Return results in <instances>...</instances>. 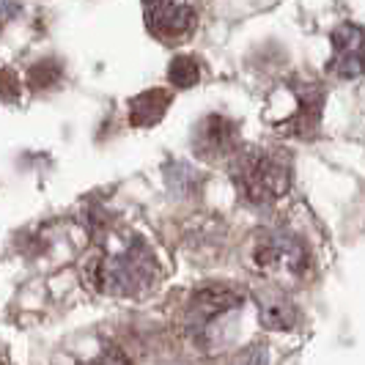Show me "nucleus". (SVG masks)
Instances as JSON below:
<instances>
[{"label":"nucleus","instance_id":"1","mask_svg":"<svg viewBox=\"0 0 365 365\" xmlns=\"http://www.w3.org/2000/svg\"><path fill=\"white\" fill-rule=\"evenodd\" d=\"M239 192L253 203H272L289 190V160L277 148H250L234 168Z\"/></svg>","mask_w":365,"mask_h":365},{"label":"nucleus","instance_id":"2","mask_svg":"<svg viewBox=\"0 0 365 365\" xmlns=\"http://www.w3.org/2000/svg\"><path fill=\"white\" fill-rule=\"evenodd\" d=\"M160 280V269L154 264V256L140 242L127 245L118 253H110L105 261H99V283L110 294L138 297L140 292L154 289Z\"/></svg>","mask_w":365,"mask_h":365},{"label":"nucleus","instance_id":"3","mask_svg":"<svg viewBox=\"0 0 365 365\" xmlns=\"http://www.w3.org/2000/svg\"><path fill=\"white\" fill-rule=\"evenodd\" d=\"M253 267L261 274L294 283L299 280L308 269V253L305 247L294 237L286 234H264L256 242V253H253Z\"/></svg>","mask_w":365,"mask_h":365},{"label":"nucleus","instance_id":"4","mask_svg":"<svg viewBox=\"0 0 365 365\" xmlns=\"http://www.w3.org/2000/svg\"><path fill=\"white\" fill-rule=\"evenodd\" d=\"M146 25L165 44H182L195 31V6L190 3H151L143 9Z\"/></svg>","mask_w":365,"mask_h":365},{"label":"nucleus","instance_id":"5","mask_svg":"<svg viewBox=\"0 0 365 365\" xmlns=\"http://www.w3.org/2000/svg\"><path fill=\"white\" fill-rule=\"evenodd\" d=\"M239 148V129L225 115H209L198 124L195 151L203 160H222Z\"/></svg>","mask_w":365,"mask_h":365},{"label":"nucleus","instance_id":"6","mask_svg":"<svg viewBox=\"0 0 365 365\" xmlns=\"http://www.w3.org/2000/svg\"><path fill=\"white\" fill-rule=\"evenodd\" d=\"M332 72L357 77L365 72V34L354 25H344L332 34Z\"/></svg>","mask_w":365,"mask_h":365},{"label":"nucleus","instance_id":"7","mask_svg":"<svg viewBox=\"0 0 365 365\" xmlns=\"http://www.w3.org/2000/svg\"><path fill=\"white\" fill-rule=\"evenodd\" d=\"M242 305V294H237L228 286H209L192 297L190 302V313H192V324L195 327H206L209 322H215L222 313L234 311Z\"/></svg>","mask_w":365,"mask_h":365},{"label":"nucleus","instance_id":"8","mask_svg":"<svg viewBox=\"0 0 365 365\" xmlns=\"http://www.w3.org/2000/svg\"><path fill=\"white\" fill-rule=\"evenodd\" d=\"M170 91L165 88H151V91L138 93L129 102V124L132 127H154L163 121V115L170 108Z\"/></svg>","mask_w":365,"mask_h":365},{"label":"nucleus","instance_id":"9","mask_svg":"<svg viewBox=\"0 0 365 365\" xmlns=\"http://www.w3.org/2000/svg\"><path fill=\"white\" fill-rule=\"evenodd\" d=\"M168 77H170V83H173L176 88H192V86L198 83V77H201L198 61L190 58V55H179V58L170 63Z\"/></svg>","mask_w":365,"mask_h":365},{"label":"nucleus","instance_id":"10","mask_svg":"<svg viewBox=\"0 0 365 365\" xmlns=\"http://www.w3.org/2000/svg\"><path fill=\"white\" fill-rule=\"evenodd\" d=\"M261 319L272 329H289L297 319V313L286 299H269L261 305Z\"/></svg>","mask_w":365,"mask_h":365},{"label":"nucleus","instance_id":"11","mask_svg":"<svg viewBox=\"0 0 365 365\" xmlns=\"http://www.w3.org/2000/svg\"><path fill=\"white\" fill-rule=\"evenodd\" d=\"M55 77H58V66L50 63V61H44L41 66H34V69H31V77H28V80H31L34 88H44L47 83H53Z\"/></svg>","mask_w":365,"mask_h":365},{"label":"nucleus","instance_id":"12","mask_svg":"<svg viewBox=\"0 0 365 365\" xmlns=\"http://www.w3.org/2000/svg\"><path fill=\"white\" fill-rule=\"evenodd\" d=\"M93 365H127V363H124V357H121V354H115V351H113V354H105V357H99V360H96Z\"/></svg>","mask_w":365,"mask_h":365}]
</instances>
